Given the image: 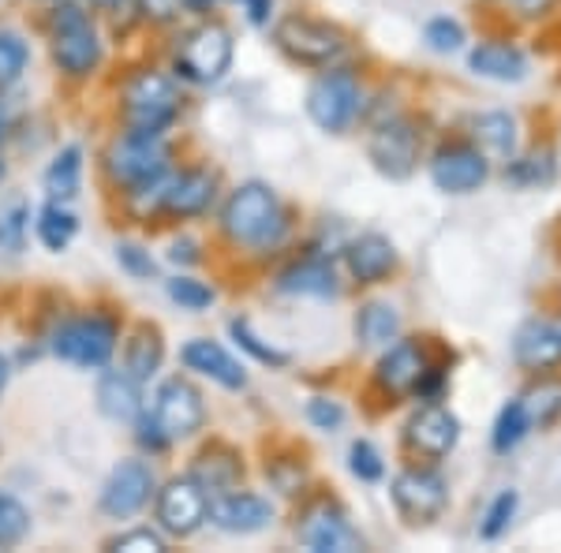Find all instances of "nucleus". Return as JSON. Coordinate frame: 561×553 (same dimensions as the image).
<instances>
[{
	"label": "nucleus",
	"mask_w": 561,
	"mask_h": 553,
	"mask_svg": "<svg viewBox=\"0 0 561 553\" xmlns=\"http://www.w3.org/2000/svg\"><path fill=\"white\" fill-rule=\"evenodd\" d=\"M221 224L237 243L270 247V243H277L280 232H285V214H280L277 195L270 192L266 184H243L232 192L229 203H225Z\"/></svg>",
	"instance_id": "f257e3e1"
},
{
	"label": "nucleus",
	"mask_w": 561,
	"mask_h": 553,
	"mask_svg": "<svg viewBox=\"0 0 561 553\" xmlns=\"http://www.w3.org/2000/svg\"><path fill=\"white\" fill-rule=\"evenodd\" d=\"M180 108V94L176 83L158 71H142V76L131 79L128 94H124V116H128L131 131L142 135H161L173 124Z\"/></svg>",
	"instance_id": "f03ea898"
},
{
	"label": "nucleus",
	"mask_w": 561,
	"mask_h": 553,
	"mask_svg": "<svg viewBox=\"0 0 561 553\" xmlns=\"http://www.w3.org/2000/svg\"><path fill=\"white\" fill-rule=\"evenodd\" d=\"M274 38L296 65L307 68H330L333 60L345 53V34L337 26L322 23V20H307V15H288L277 23Z\"/></svg>",
	"instance_id": "7ed1b4c3"
},
{
	"label": "nucleus",
	"mask_w": 561,
	"mask_h": 553,
	"mask_svg": "<svg viewBox=\"0 0 561 553\" xmlns=\"http://www.w3.org/2000/svg\"><path fill=\"white\" fill-rule=\"evenodd\" d=\"M53 352L71 367L98 370L113 359L116 352V325L102 319V314H90V319H71L53 333Z\"/></svg>",
	"instance_id": "20e7f679"
},
{
	"label": "nucleus",
	"mask_w": 561,
	"mask_h": 553,
	"mask_svg": "<svg viewBox=\"0 0 561 553\" xmlns=\"http://www.w3.org/2000/svg\"><path fill=\"white\" fill-rule=\"evenodd\" d=\"M232 65V34L221 23L195 26L176 49V71L192 83H217Z\"/></svg>",
	"instance_id": "39448f33"
},
{
	"label": "nucleus",
	"mask_w": 561,
	"mask_h": 553,
	"mask_svg": "<svg viewBox=\"0 0 561 553\" xmlns=\"http://www.w3.org/2000/svg\"><path fill=\"white\" fill-rule=\"evenodd\" d=\"M150 419L165 441L192 438V434L203 430V423H206L203 393H198L192 382H184V378H169V382H161V389L153 393Z\"/></svg>",
	"instance_id": "423d86ee"
},
{
	"label": "nucleus",
	"mask_w": 561,
	"mask_h": 553,
	"mask_svg": "<svg viewBox=\"0 0 561 553\" xmlns=\"http://www.w3.org/2000/svg\"><path fill=\"white\" fill-rule=\"evenodd\" d=\"M389 494H393L397 512H401L409 523L438 520V516L446 512V502H449L446 479H442L434 468H404L401 475L393 479Z\"/></svg>",
	"instance_id": "0eeeda50"
},
{
	"label": "nucleus",
	"mask_w": 561,
	"mask_h": 553,
	"mask_svg": "<svg viewBox=\"0 0 561 553\" xmlns=\"http://www.w3.org/2000/svg\"><path fill=\"white\" fill-rule=\"evenodd\" d=\"M108 169L128 187L158 184L169 169V150H165V142H161V135L131 131L108 150Z\"/></svg>",
	"instance_id": "6e6552de"
},
{
	"label": "nucleus",
	"mask_w": 561,
	"mask_h": 553,
	"mask_svg": "<svg viewBox=\"0 0 561 553\" xmlns=\"http://www.w3.org/2000/svg\"><path fill=\"white\" fill-rule=\"evenodd\" d=\"M53 60L68 76H87L102 60V42H98L94 26L79 8H60L57 20H53Z\"/></svg>",
	"instance_id": "1a4fd4ad"
},
{
	"label": "nucleus",
	"mask_w": 561,
	"mask_h": 553,
	"mask_svg": "<svg viewBox=\"0 0 561 553\" xmlns=\"http://www.w3.org/2000/svg\"><path fill=\"white\" fill-rule=\"evenodd\" d=\"M206 520H210V497H206V486L198 483V479L192 475L173 479V483L158 494L161 531L176 534V539H187V534H195Z\"/></svg>",
	"instance_id": "9d476101"
},
{
	"label": "nucleus",
	"mask_w": 561,
	"mask_h": 553,
	"mask_svg": "<svg viewBox=\"0 0 561 553\" xmlns=\"http://www.w3.org/2000/svg\"><path fill=\"white\" fill-rule=\"evenodd\" d=\"M359 108V87L352 71H330L307 90V113L322 131H345Z\"/></svg>",
	"instance_id": "9b49d317"
},
{
	"label": "nucleus",
	"mask_w": 561,
	"mask_h": 553,
	"mask_svg": "<svg viewBox=\"0 0 561 553\" xmlns=\"http://www.w3.org/2000/svg\"><path fill=\"white\" fill-rule=\"evenodd\" d=\"M367 153L375 161V169L389 180H409L415 161H420V131L409 120H386L378 124L375 135L367 142Z\"/></svg>",
	"instance_id": "f8f14e48"
},
{
	"label": "nucleus",
	"mask_w": 561,
	"mask_h": 553,
	"mask_svg": "<svg viewBox=\"0 0 561 553\" xmlns=\"http://www.w3.org/2000/svg\"><path fill=\"white\" fill-rule=\"evenodd\" d=\"M153 483L158 479H153V468L147 460H121L102 486V512L113 516V520H128L150 502Z\"/></svg>",
	"instance_id": "ddd939ff"
},
{
	"label": "nucleus",
	"mask_w": 561,
	"mask_h": 553,
	"mask_svg": "<svg viewBox=\"0 0 561 553\" xmlns=\"http://www.w3.org/2000/svg\"><path fill=\"white\" fill-rule=\"evenodd\" d=\"M491 176V161L479 147H446L431 161V180L438 192L468 195Z\"/></svg>",
	"instance_id": "4468645a"
},
{
	"label": "nucleus",
	"mask_w": 561,
	"mask_h": 553,
	"mask_svg": "<svg viewBox=\"0 0 561 553\" xmlns=\"http://www.w3.org/2000/svg\"><path fill=\"white\" fill-rule=\"evenodd\" d=\"M404 438H409V446L420 452V457L442 460V457H449V452H454L457 438H460V423H457V415L449 412V407L427 404L409 419V426H404Z\"/></svg>",
	"instance_id": "2eb2a0df"
},
{
	"label": "nucleus",
	"mask_w": 561,
	"mask_h": 553,
	"mask_svg": "<svg viewBox=\"0 0 561 553\" xmlns=\"http://www.w3.org/2000/svg\"><path fill=\"white\" fill-rule=\"evenodd\" d=\"M210 520L229 534H255L274 523V505L259 494L232 489V494H221L210 502Z\"/></svg>",
	"instance_id": "dca6fc26"
},
{
	"label": "nucleus",
	"mask_w": 561,
	"mask_h": 553,
	"mask_svg": "<svg viewBox=\"0 0 561 553\" xmlns=\"http://www.w3.org/2000/svg\"><path fill=\"white\" fill-rule=\"evenodd\" d=\"M300 539H304V546L314 550V553H356V550H364L359 531L352 528L348 516L341 509H333V505H322V509H314L311 516H307Z\"/></svg>",
	"instance_id": "f3484780"
},
{
	"label": "nucleus",
	"mask_w": 561,
	"mask_h": 553,
	"mask_svg": "<svg viewBox=\"0 0 561 553\" xmlns=\"http://www.w3.org/2000/svg\"><path fill=\"white\" fill-rule=\"evenodd\" d=\"M427 356L415 341H397L386 348V356L378 359V385L389 389V393L404 396V393H415V385L423 382L427 375Z\"/></svg>",
	"instance_id": "a211bd4d"
},
{
	"label": "nucleus",
	"mask_w": 561,
	"mask_h": 553,
	"mask_svg": "<svg viewBox=\"0 0 561 553\" xmlns=\"http://www.w3.org/2000/svg\"><path fill=\"white\" fill-rule=\"evenodd\" d=\"M513 359H517L520 370H531V375H542V370L558 367L561 362V333L550 322H528L520 325L517 341H513Z\"/></svg>",
	"instance_id": "6ab92c4d"
},
{
	"label": "nucleus",
	"mask_w": 561,
	"mask_h": 553,
	"mask_svg": "<svg viewBox=\"0 0 561 553\" xmlns=\"http://www.w3.org/2000/svg\"><path fill=\"white\" fill-rule=\"evenodd\" d=\"M345 258H348V274L356 277L359 285H378V280L389 277V269L397 266L393 243L378 232H364L359 240H352Z\"/></svg>",
	"instance_id": "aec40b11"
},
{
	"label": "nucleus",
	"mask_w": 561,
	"mask_h": 553,
	"mask_svg": "<svg viewBox=\"0 0 561 553\" xmlns=\"http://www.w3.org/2000/svg\"><path fill=\"white\" fill-rule=\"evenodd\" d=\"M214 195H217L214 172L192 169V172H184V176L169 180L165 192H161V206L173 217H195L214 203Z\"/></svg>",
	"instance_id": "412c9836"
},
{
	"label": "nucleus",
	"mask_w": 561,
	"mask_h": 553,
	"mask_svg": "<svg viewBox=\"0 0 561 553\" xmlns=\"http://www.w3.org/2000/svg\"><path fill=\"white\" fill-rule=\"evenodd\" d=\"M142 382L131 378L128 370H105L102 382H98V407L102 415L116 423H131L142 412Z\"/></svg>",
	"instance_id": "4be33fe9"
},
{
	"label": "nucleus",
	"mask_w": 561,
	"mask_h": 553,
	"mask_svg": "<svg viewBox=\"0 0 561 553\" xmlns=\"http://www.w3.org/2000/svg\"><path fill=\"white\" fill-rule=\"evenodd\" d=\"M184 362L192 370H198V375L214 378V382L225 385V389H243V385H248V375H243L240 362L214 341H192L184 348Z\"/></svg>",
	"instance_id": "5701e85b"
},
{
	"label": "nucleus",
	"mask_w": 561,
	"mask_h": 553,
	"mask_svg": "<svg viewBox=\"0 0 561 553\" xmlns=\"http://www.w3.org/2000/svg\"><path fill=\"white\" fill-rule=\"evenodd\" d=\"M468 68H472L476 76H483V79L517 83V79H524V71H528V60H524V53L517 49V45H510V42H483L479 49H472Z\"/></svg>",
	"instance_id": "b1692460"
},
{
	"label": "nucleus",
	"mask_w": 561,
	"mask_h": 553,
	"mask_svg": "<svg viewBox=\"0 0 561 553\" xmlns=\"http://www.w3.org/2000/svg\"><path fill=\"white\" fill-rule=\"evenodd\" d=\"M472 139L486 153V161H513V153H517V120L510 113H483L472 120Z\"/></svg>",
	"instance_id": "393cba45"
},
{
	"label": "nucleus",
	"mask_w": 561,
	"mask_h": 553,
	"mask_svg": "<svg viewBox=\"0 0 561 553\" xmlns=\"http://www.w3.org/2000/svg\"><path fill=\"white\" fill-rule=\"evenodd\" d=\"M280 292H293V296H333L337 292V277H333V266L325 262L311 258V262H296L293 269H285L277 280Z\"/></svg>",
	"instance_id": "a878e982"
},
{
	"label": "nucleus",
	"mask_w": 561,
	"mask_h": 553,
	"mask_svg": "<svg viewBox=\"0 0 561 553\" xmlns=\"http://www.w3.org/2000/svg\"><path fill=\"white\" fill-rule=\"evenodd\" d=\"M79 180H83V150L65 147L45 169V192H49L53 203H71L79 195Z\"/></svg>",
	"instance_id": "bb28decb"
},
{
	"label": "nucleus",
	"mask_w": 561,
	"mask_h": 553,
	"mask_svg": "<svg viewBox=\"0 0 561 553\" xmlns=\"http://www.w3.org/2000/svg\"><path fill=\"white\" fill-rule=\"evenodd\" d=\"M356 333L367 348H389L401 333V314L389 303H367L356 319Z\"/></svg>",
	"instance_id": "cd10ccee"
},
{
	"label": "nucleus",
	"mask_w": 561,
	"mask_h": 553,
	"mask_svg": "<svg viewBox=\"0 0 561 553\" xmlns=\"http://www.w3.org/2000/svg\"><path fill=\"white\" fill-rule=\"evenodd\" d=\"M161 356H165V348H161L158 333H153L150 325H142L128 341V348H124V370H128L131 378H139V382H150L161 367Z\"/></svg>",
	"instance_id": "c85d7f7f"
},
{
	"label": "nucleus",
	"mask_w": 561,
	"mask_h": 553,
	"mask_svg": "<svg viewBox=\"0 0 561 553\" xmlns=\"http://www.w3.org/2000/svg\"><path fill=\"white\" fill-rule=\"evenodd\" d=\"M76 232H79V221H76V214L68 210V203H53L49 198V206H42V214H38V240L49 251H68Z\"/></svg>",
	"instance_id": "c756f323"
},
{
	"label": "nucleus",
	"mask_w": 561,
	"mask_h": 553,
	"mask_svg": "<svg viewBox=\"0 0 561 553\" xmlns=\"http://www.w3.org/2000/svg\"><path fill=\"white\" fill-rule=\"evenodd\" d=\"M520 404L528 412L531 430H547L550 423L561 419V382H539L520 396Z\"/></svg>",
	"instance_id": "7c9ffc66"
},
{
	"label": "nucleus",
	"mask_w": 561,
	"mask_h": 553,
	"mask_svg": "<svg viewBox=\"0 0 561 553\" xmlns=\"http://www.w3.org/2000/svg\"><path fill=\"white\" fill-rule=\"evenodd\" d=\"M528 430H531L528 412H524V404L517 396V401H510L502 407V415H497V423H494V452H513L528 438Z\"/></svg>",
	"instance_id": "2f4dec72"
},
{
	"label": "nucleus",
	"mask_w": 561,
	"mask_h": 553,
	"mask_svg": "<svg viewBox=\"0 0 561 553\" xmlns=\"http://www.w3.org/2000/svg\"><path fill=\"white\" fill-rule=\"evenodd\" d=\"M505 176H510L513 184H520V187L550 184V180H554V153H550V150H536V153H528V158H520V161H510Z\"/></svg>",
	"instance_id": "473e14b6"
},
{
	"label": "nucleus",
	"mask_w": 561,
	"mask_h": 553,
	"mask_svg": "<svg viewBox=\"0 0 561 553\" xmlns=\"http://www.w3.org/2000/svg\"><path fill=\"white\" fill-rule=\"evenodd\" d=\"M26 224H31V203L15 198L0 210V251H23L26 243Z\"/></svg>",
	"instance_id": "72a5a7b5"
},
{
	"label": "nucleus",
	"mask_w": 561,
	"mask_h": 553,
	"mask_svg": "<svg viewBox=\"0 0 561 553\" xmlns=\"http://www.w3.org/2000/svg\"><path fill=\"white\" fill-rule=\"evenodd\" d=\"M31 531V512L23 509V502H15L12 494H0V550L20 546Z\"/></svg>",
	"instance_id": "f704fd0d"
},
{
	"label": "nucleus",
	"mask_w": 561,
	"mask_h": 553,
	"mask_svg": "<svg viewBox=\"0 0 561 553\" xmlns=\"http://www.w3.org/2000/svg\"><path fill=\"white\" fill-rule=\"evenodd\" d=\"M26 42L15 31H0V87L20 83V76L26 71Z\"/></svg>",
	"instance_id": "c9c22d12"
},
{
	"label": "nucleus",
	"mask_w": 561,
	"mask_h": 553,
	"mask_svg": "<svg viewBox=\"0 0 561 553\" xmlns=\"http://www.w3.org/2000/svg\"><path fill=\"white\" fill-rule=\"evenodd\" d=\"M517 505H520V497H517V489H502V494L491 502V509H486L483 516V528H479V534L483 539H502L505 531H510V520H513V512H517Z\"/></svg>",
	"instance_id": "e433bc0d"
},
{
	"label": "nucleus",
	"mask_w": 561,
	"mask_h": 553,
	"mask_svg": "<svg viewBox=\"0 0 561 553\" xmlns=\"http://www.w3.org/2000/svg\"><path fill=\"white\" fill-rule=\"evenodd\" d=\"M348 468L359 483H378V479L386 475L382 457H378V449L370 446V441H356V446L348 449Z\"/></svg>",
	"instance_id": "4c0bfd02"
},
{
	"label": "nucleus",
	"mask_w": 561,
	"mask_h": 553,
	"mask_svg": "<svg viewBox=\"0 0 561 553\" xmlns=\"http://www.w3.org/2000/svg\"><path fill=\"white\" fill-rule=\"evenodd\" d=\"M232 337H237L240 348H243V352H251V356H255L259 362H270V367H285V362H288L285 352L270 348V344H262V337H255L251 322H243V319L232 322Z\"/></svg>",
	"instance_id": "58836bf2"
},
{
	"label": "nucleus",
	"mask_w": 561,
	"mask_h": 553,
	"mask_svg": "<svg viewBox=\"0 0 561 553\" xmlns=\"http://www.w3.org/2000/svg\"><path fill=\"white\" fill-rule=\"evenodd\" d=\"M169 296H173L180 307H187V311H206V307L214 303V288H206L203 280H195V277L169 280Z\"/></svg>",
	"instance_id": "ea45409f"
},
{
	"label": "nucleus",
	"mask_w": 561,
	"mask_h": 553,
	"mask_svg": "<svg viewBox=\"0 0 561 553\" xmlns=\"http://www.w3.org/2000/svg\"><path fill=\"white\" fill-rule=\"evenodd\" d=\"M108 550H116V553H161L165 550V539L150 528H135V531L116 534V539L108 542Z\"/></svg>",
	"instance_id": "a19ab883"
},
{
	"label": "nucleus",
	"mask_w": 561,
	"mask_h": 553,
	"mask_svg": "<svg viewBox=\"0 0 561 553\" xmlns=\"http://www.w3.org/2000/svg\"><path fill=\"white\" fill-rule=\"evenodd\" d=\"M427 42L438 53H457L465 45V26L457 20H431L427 23Z\"/></svg>",
	"instance_id": "79ce46f5"
},
{
	"label": "nucleus",
	"mask_w": 561,
	"mask_h": 553,
	"mask_svg": "<svg viewBox=\"0 0 561 553\" xmlns=\"http://www.w3.org/2000/svg\"><path fill=\"white\" fill-rule=\"evenodd\" d=\"M307 419L319 426V430H337V426L345 423V407L337 401H330V396H314V401L307 404Z\"/></svg>",
	"instance_id": "37998d69"
},
{
	"label": "nucleus",
	"mask_w": 561,
	"mask_h": 553,
	"mask_svg": "<svg viewBox=\"0 0 561 553\" xmlns=\"http://www.w3.org/2000/svg\"><path fill=\"white\" fill-rule=\"evenodd\" d=\"M116 258H121V266L128 269L131 277H153V258H150V251L135 247V243H121V247H116Z\"/></svg>",
	"instance_id": "c03bdc74"
},
{
	"label": "nucleus",
	"mask_w": 561,
	"mask_h": 553,
	"mask_svg": "<svg viewBox=\"0 0 561 553\" xmlns=\"http://www.w3.org/2000/svg\"><path fill=\"white\" fill-rule=\"evenodd\" d=\"M187 8V0H139V12L153 23H173Z\"/></svg>",
	"instance_id": "a18cd8bd"
},
{
	"label": "nucleus",
	"mask_w": 561,
	"mask_h": 553,
	"mask_svg": "<svg viewBox=\"0 0 561 553\" xmlns=\"http://www.w3.org/2000/svg\"><path fill=\"white\" fill-rule=\"evenodd\" d=\"M243 4H248V20H251V23H266L270 0H243Z\"/></svg>",
	"instance_id": "49530a36"
},
{
	"label": "nucleus",
	"mask_w": 561,
	"mask_h": 553,
	"mask_svg": "<svg viewBox=\"0 0 561 553\" xmlns=\"http://www.w3.org/2000/svg\"><path fill=\"white\" fill-rule=\"evenodd\" d=\"M180 258H184V262H195V255H192V243H176V247H173V262H180Z\"/></svg>",
	"instance_id": "de8ad7c7"
},
{
	"label": "nucleus",
	"mask_w": 561,
	"mask_h": 553,
	"mask_svg": "<svg viewBox=\"0 0 561 553\" xmlns=\"http://www.w3.org/2000/svg\"><path fill=\"white\" fill-rule=\"evenodd\" d=\"M4 385H8V359L0 356V393H4Z\"/></svg>",
	"instance_id": "09e8293b"
},
{
	"label": "nucleus",
	"mask_w": 561,
	"mask_h": 553,
	"mask_svg": "<svg viewBox=\"0 0 561 553\" xmlns=\"http://www.w3.org/2000/svg\"><path fill=\"white\" fill-rule=\"evenodd\" d=\"M4 128H8V108L0 102V139H4Z\"/></svg>",
	"instance_id": "8fccbe9b"
},
{
	"label": "nucleus",
	"mask_w": 561,
	"mask_h": 553,
	"mask_svg": "<svg viewBox=\"0 0 561 553\" xmlns=\"http://www.w3.org/2000/svg\"><path fill=\"white\" fill-rule=\"evenodd\" d=\"M98 4H102V8H121L124 0H98Z\"/></svg>",
	"instance_id": "3c124183"
},
{
	"label": "nucleus",
	"mask_w": 561,
	"mask_h": 553,
	"mask_svg": "<svg viewBox=\"0 0 561 553\" xmlns=\"http://www.w3.org/2000/svg\"><path fill=\"white\" fill-rule=\"evenodd\" d=\"M0 180H4V165H0Z\"/></svg>",
	"instance_id": "603ef678"
}]
</instances>
